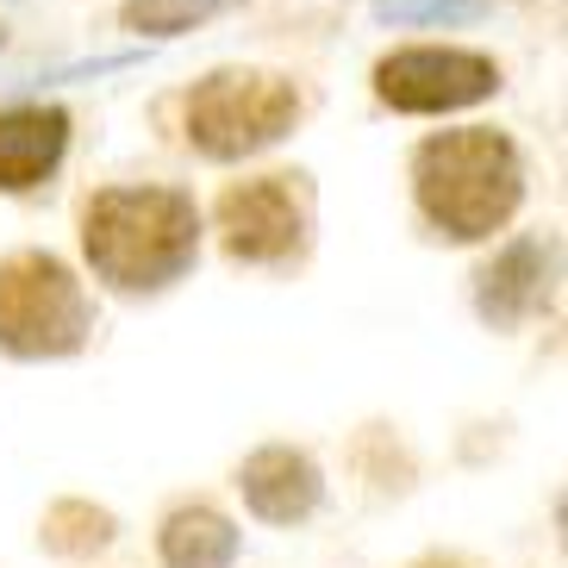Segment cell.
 Here are the masks:
<instances>
[{
    "instance_id": "6da1fadb",
    "label": "cell",
    "mask_w": 568,
    "mask_h": 568,
    "mask_svg": "<svg viewBox=\"0 0 568 568\" xmlns=\"http://www.w3.org/2000/svg\"><path fill=\"white\" fill-rule=\"evenodd\" d=\"M88 263L119 294H156L201 256V213L175 187H106L82 213Z\"/></svg>"
},
{
    "instance_id": "7a4b0ae2",
    "label": "cell",
    "mask_w": 568,
    "mask_h": 568,
    "mask_svg": "<svg viewBox=\"0 0 568 568\" xmlns=\"http://www.w3.org/2000/svg\"><path fill=\"white\" fill-rule=\"evenodd\" d=\"M418 213L444 237L475 244L494 237L525 201V163L500 132H444L425 138L413 156Z\"/></svg>"
},
{
    "instance_id": "3957f363",
    "label": "cell",
    "mask_w": 568,
    "mask_h": 568,
    "mask_svg": "<svg viewBox=\"0 0 568 568\" xmlns=\"http://www.w3.org/2000/svg\"><path fill=\"white\" fill-rule=\"evenodd\" d=\"M88 332H94V306L63 256L19 251L0 263V351L7 356L19 363L75 356Z\"/></svg>"
},
{
    "instance_id": "277c9868",
    "label": "cell",
    "mask_w": 568,
    "mask_h": 568,
    "mask_svg": "<svg viewBox=\"0 0 568 568\" xmlns=\"http://www.w3.org/2000/svg\"><path fill=\"white\" fill-rule=\"evenodd\" d=\"M294 119H301L294 82L263 75V69H219L187 101V138H194V151L237 163V156L268 151Z\"/></svg>"
},
{
    "instance_id": "5b68a950",
    "label": "cell",
    "mask_w": 568,
    "mask_h": 568,
    "mask_svg": "<svg viewBox=\"0 0 568 568\" xmlns=\"http://www.w3.org/2000/svg\"><path fill=\"white\" fill-rule=\"evenodd\" d=\"M500 88V69L475 51H400L375 69V94L400 113H456Z\"/></svg>"
},
{
    "instance_id": "8992f818",
    "label": "cell",
    "mask_w": 568,
    "mask_h": 568,
    "mask_svg": "<svg viewBox=\"0 0 568 568\" xmlns=\"http://www.w3.org/2000/svg\"><path fill=\"white\" fill-rule=\"evenodd\" d=\"M219 237L237 263H287L306 244V206L287 175L237 182L219 194Z\"/></svg>"
},
{
    "instance_id": "52a82bcc",
    "label": "cell",
    "mask_w": 568,
    "mask_h": 568,
    "mask_svg": "<svg viewBox=\"0 0 568 568\" xmlns=\"http://www.w3.org/2000/svg\"><path fill=\"white\" fill-rule=\"evenodd\" d=\"M237 494L263 525H306L325 500V468L294 444H263L237 463Z\"/></svg>"
},
{
    "instance_id": "ba28073f",
    "label": "cell",
    "mask_w": 568,
    "mask_h": 568,
    "mask_svg": "<svg viewBox=\"0 0 568 568\" xmlns=\"http://www.w3.org/2000/svg\"><path fill=\"white\" fill-rule=\"evenodd\" d=\"M544 282H550V251H544L537 237H513V244L475 275V313H481L494 332H513L518 318L544 301Z\"/></svg>"
},
{
    "instance_id": "9c48e42d",
    "label": "cell",
    "mask_w": 568,
    "mask_h": 568,
    "mask_svg": "<svg viewBox=\"0 0 568 568\" xmlns=\"http://www.w3.org/2000/svg\"><path fill=\"white\" fill-rule=\"evenodd\" d=\"M69 144V113L63 106H13L0 113V187L26 194L63 163Z\"/></svg>"
},
{
    "instance_id": "30bf717a",
    "label": "cell",
    "mask_w": 568,
    "mask_h": 568,
    "mask_svg": "<svg viewBox=\"0 0 568 568\" xmlns=\"http://www.w3.org/2000/svg\"><path fill=\"white\" fill-rule=\"evenodd\" d=\"M237 550H244V531L213 500L169 506L156 525V562L163 568H232Z\"/></svg>"
},
{
    "instance_id": "8fae6325",
    "label": "cell",
    "mask_w": 568,
    "mask_h": 568,
    "mask_svg": "<svg viewBox=\"0 0 568 568\" xmlns=\"http://www.w3.org/2000/svg\"><path fill=\"white\" fill-rule=\"evenodd\" d=\"M119 537V518L94 500H51L38 518V544L51 556H101Z\"/></svg>"
},
{
    "instance_id": "7c38bea8",
    "label": "cell",
    "mask_w": 568,
    "mask_h": 568,
    "mask_svg": "<svg viewBox=\"0 0 568 568\" xmlns=\"http://www.w3.org/2000/svg\"><path fill=\"white\" fill-rule=\"evenodd\" d=\"M225 0H125V26L132 32H151V38H175L187 26L213 19Z\"/></svg>"
},
{
    "instance_id": "4fadbf2b",
    "label": "cell",
    "mask_w": 568,
    "mask_h": 568,
    "mask_svg": "<svg viewBox=\"0 0 568 568\" xmlns=\"http://www.w3.org/2000/svg\"><path fill=\"white\" fill-rule=\"evenodd\" d=\"M487 0H375L382 19H406V26H432V19H468L481 13Z\"/></svg>"
},
{
    "instance_id": "5bb4252c",
    "label": "cell",
    "mask_w": 568,
    "mask_h": 568,
    "mask_svg": "<svg viewBox=\"0 0 568 568\" xmlns=\"http://www.w3.org/2000/svg\"><path fill=\"white\" fill-rule=\"evenodd\" d=\"M406 568H475V562H468L463 550H425V556H413Z\"/></svg>"
}]
</instances>
